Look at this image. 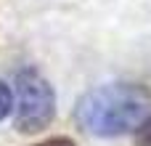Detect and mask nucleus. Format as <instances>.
Masks as SVG:
<instances>
[{"instance_id":"f257e3e1","label":"nucleus","mask_w":151,"mask_h":146,"mask_svg":"<svg viewBox=\"0 0 151 146\" xmlns=\"http://www.w3.org/2000/svg\"><path fill=\"white\" fill-rule=\"evenodd\" d=\"M151 114V90L141 82H109L88 90L74 106V122L96 138H122Z\"/></svg>"},{"instance_id":"f03ea898","label":"nucleus","mask_w":151,"mask_h":146,"mask_svg":"<svg viewBox=\"0 0 151 146\" xmlns=\"http://www.w3.org/2000/svg\"><path fill=\"white\" fill-rule=\"evenodd\" d=\"M13 125L19 133L32 136L50 128L56 120V90L37 69H21L16 74V104Z\"/></svg>"},{"instance_id":"7ed1b4c3","label":"nucleus","mask_w":151,"mask_h":146,"mask_svg":"<svg viewBox=\"0 0 151 146\" xmlns=\"http://www.w3.org/2000/svg\"><path fill=\"white\" fill-rule=\"evenodd\" d=\"M11 112H13V93H11V88L0 80V122L8 120Z\"/></svg>"},{"instance_id":"20e7f679","label":"nucleus","mask_w":151,"mask_h":146,"mask_svg":"<svg viewBox=\"0 0 151 146\" xmlns=\"http://www.w3.org/2000/svg\"><path fill=\"white\" fill-rule=\"evenodd\" d=\"M135 146H151V114L135 128Z\"/></svg>"},{"instance_id":"39448f33","label":"nucleus","mask_w":151,"mask_h":146,"mask_svg":"<svg viewBox=\"0 0 151 146\" xmlns=\"http://www.w3.org/2000/svg\"><path fill=\"white\" fill-rule=\"evenodd\" d=\"M32 146H77V144L69 136H50V138H45L40 144H32Z\"/></svg>"}]
</instances>
